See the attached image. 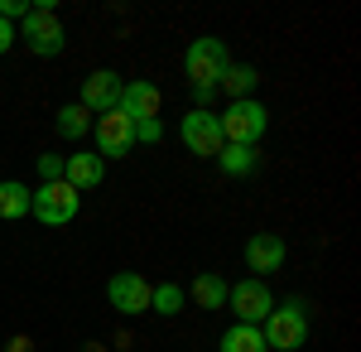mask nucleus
I'll use <instances>...</instances> for the list:
<instances>
[{"instance_id":"4","label":"nucleus","mask_w":361,"mask_h":352,"mask_svg":"<svg viewBox=\"0 0 361 352\" xmlns=\"http://www.w3.org/2000/svg\"><path fill=\"white\" fill-rule=\"evenodd\" d=\"M217 126H222V145H255V140L265 136L270 116H265V107L255 97H241V102H231L217 116Z\"/></svg>"},{"instance_id":"23","label":"nucleus","mask_w":361,"mask_h":352,"mask_svg":"<svg viewBox=\"0 0 361 352\" xmlns=\"http://www.w3.org/2000/svg\"><path fill=\"white\" fill-rule=\"evenodd\" d=\"M39 174H44V184L63 179V160H58V155H44V160H39Z\"/></svg>"},{"instance_id":"18","label":"nucleus","mask_w":361,"mask_h":352,"mask_svg":"<svg viewBox=\"0 0 361 352\" xmlns=\"http://www.w3.org/2000/svg\"><path fill=\"white\" fill-rule=\"evenodd\" d=\"M29 213V189L20 179H0V217H25Z\"/></svg>"},{"instance_id":"19","label":"nucleus","mask_w":361,"mask_h":352,"mask_svg":"<svg viewBox=\"0 0 361 352\" xmlns=\"http://www.w3.org/2000/svg\"><path fill=\"white\" fill-rule=\"evenodd\" d=\"M217 87H226V92H231V102H241V97H250V92H255V68H246V63H231Z\"/></svg>"},{"instance_id":"16","label":"nucleus","mask_w":361,"mask_h":352,"mask_svg":"<svg viewBox=\"0 0 361 352\" xmlns=\"http://www.w3.org/2000/svg\"><path fill=\"white\" fill-rule=\"evenodd\" d=\"M183 295H193L202 309H222L226 295H231V285H226L222 275H197L193 280V290H183Z\"/></svg>"},{"instance_id":"14","label":"nucleus","mask_w":361,"mask_h":352,"mask_svg":"<svg viewBox=\"0 0 361 352\" xmlns=\"http://www.w3.org/2000/svg\"><path fill=\"white\" fill-rule=\"evenodd\" d=\"M217 160H222L226 179H255V169H260V150H255V145H222Z\"/></svg>"},{"instance_id":"9","label":"nucleus","mask_w":361,"mask_h":352,"mask_svg":"<svg viewBox=\"0 0 361 352\" xmlns=\"http://www.w3.org/2000/svg\"><path fill=\"white\" fill-rule=\"evenodd\" d=\"M183 145L193 150V155H217L222 150V126H217V111L207 107H193L188 116H183Z\"/></svg>"},{"instance_id":"20","label":"nucleus","mask_w":361,"mask_h":352,"mask_svg":"<svg viewBox=\"0 0 361 352\" xmlns=\"http://www.w3.org/2000/svg\"><path fill=\"white\" fill-rule=\"evenodd\" d=\"M183 290H178V285H154V290H149V309H159V314H178V309H183Z\"/></svg>"},{"instance_id":"15","label":"nucleus","mask_w":361,"mask_h":352,"mask_svg":"<svg viewBox=\"0 0 361 352\" xmlns=\"http://www.w3.org/2000/svg\"><path fill=\"white\" fill-rule=\"evenodd\" d=\"M54 126H58V136H63V140H82L87 131H92V111H87L82 102H68V107L54 116Z\"/></svg>"},{"instance_id":"1","label":"nucleus","mask_w":361,"mask_h":352,"mask_svg":"<svg viewBox=\"0 0 361 352\" xmlns=\"http://www.w3.org/2000/svg\"><path fill=\"white\" fill-rule=\"evenodd\" d=\"M231 68V49H226L217 34H202L188 44V54H183V73L193 82V92H217V82L222 73Z\"/></svg>"},{"instance_id":"22","label":"nucleus","mask_w":361,"mask_h":352,"mask_svg":"<svg viewBox=\"0 0 361 352\" xmlns=\"http://www.w3.org/2000/svg\"><path fill=\"white\" fill-rule=\"evenodd\" d=\"M34 5H25V0H0V20H25Z\"/></svg>"},{"instance_id":"5","label":"nucleus","mask_w":361,"mask_h":352,"mask_svg":"<svg viewBox=\"0 0 361 352\" xmlns=\"http://www.w3.org/2000/svg\"><path fill=\"white\" fill-rule=\"evenodd\" d=\"M92 140H97L92 155H102V160H121V155L135 150V126H130V116H126L121 107L102 111V121L92 126Z\"/></svg>"},{"instance_id":"11","label":"nucleus","mask_w":361,"mask_h":352,"mask_svg":"<svg viewBox=\"0 0 361 352\" xmlns=\"http://www.w3.org/2000/svg\"><path fill=\"white\" fill-rule=\"evenodd\" d=\"M121 87L126 82L116 78V73H87V82H82V107L87 111H116L121 107Z\"/></svg>"},{"instance_id":"6","label":"nucleus","mask_w":361,"mask_h":352,"mask_svg":"<svg viewBox=\"0 0 361 352\" xmlns=\"http://www.w3.org/2000/svg\"><path fill=\"white\" fill-rule=\"evenodd\" d=\"M25 44L34 54H63V20L54 15V5L44 0V5H34L25 15Z\"/></svg>"},{"instance_id":"21","label":"nucleus","mask_w":361,"mask_h":352,"mask_svg":"<svg viewBox=\"0 0 361 352\" xmlns=\"http://www.w3.org/2000/svg\"><path fill=\"white\" fill-rule=\"evenodd\" d=\"M130 126H135V140H140V145H154V140L164 136V126H159V116H154V121H130Z\"/></svg>"},{"instance_id":"2","label":"nucleus","mask_w":361,"mask_h":352,"mask_svg":"<svg viewBox=\"0 0 361 352\" xmlns=\"http://www.w3.org/2000/svg\"><path fill=\"white\" fill-rule=\"evenodd\" d=\"M82 208V193L73 189L68 179H54V184H39V189L29 193V213L39 217L44 227H68L73 217Z\"/></svg>"},{"instance_id":"24","label":"nucleus","mask_w":361,"mask_h":352,"mask_svg":"<svg viewBox=\"0 0 361 352\" xmlns=\"http://www.w3.org/2000/svg\"><path fill=\"white\" fill-rule=\"evenodd\" d=\"M10 44H15V25H10V20H0V54H5Z\"/></svg>"},{"instance_id":"12","label":"nucleus","mask_w":361,"mask_h":352,"mask_svg":"<svg viewBox=\"0 0 361 352\" xmlns=\"http://www.w3.org/2000/svg\"><path fill=\"white\" fill-rule=\"evenodd\" d=\"M246 266L255 275H270L284 266V237H275V232H255L246 242Z\"/></svg>"},{"instance_id":"17","label":"nucleus","mask_w":361,"mask_h":352,"mask_svg":"<svg viewBox=\"0 0 361 352\" xmlns=\"http://www.w3.org/2000/svg\"><path fill=\"white\" fill-rule=\"evenodd\" d=\"M217 352H270V348H265L260 328L236 324V328H226V333H222V343H217Z\"/></svg>"},{"instance_id":"13","label":"nucleus","mask_w":361,"mask_h":352,"mask_svg":"<svg viewBox=\"0 0 361 352\" xmlns=\"http://www.w3.org/2000/svg\"><path fill=\"white\" fill-rule=\"evenodd\" d=\"M63 174H68V184L82 193V189H97L102 179H106V160L102 155H92V150H82V155H73V160L63 164Z\"/></svg>"},{"instance_id":"7","label":"nucleus","mask_w":361,"mask_h":352,"mask_svg":"<svg viewBox=\"0 0 361 352\" xmlns=\"http://www.w3.org/2000/svg\"><path fill=\"white\" fill-rule=\"evenodd\" d=\"M149 280L145 275H135V271H121V275H111L106 280V304H111L116 314H145L149 309Z\"/></svg>"},{"instance_id":"8","label":"nucleus","mask_w":361,"mask_h":352,"mask_svg":"<svg viewBox=\"0 0 361 352\" xmlns=\"http://www.w3.org/2000/svg\"><path fill=\"white\" fill-rule=\"evenodd\" d=\"M226 304L236 309V319L250 328H260L265 319H270V309H275V295L260 285V280H241V285H231V295H226Z\"/></svg>"},{"instance_id":"3","label":"nucleus","mask_w":361,"mask_h":352,"mask_svg":"<svg viewBox=\"0 0 361 352\" xmlns=\"http://www.w3.org/2000/svg\"><path fill=\"white\" fill-rule=\"evenodd\" d=\"M260 338H265V348H279V352H294L304 348L308 338V314L299 299H284V304H275L270 309V319L260 324Z\"/></svg>"},{"instance_id":"10","label":"nucleus","mask_w":361,"mask_h":352,"mask_svg":"<svg viewBox=\"0 0 361 352\" xmlns=\"http://www.w3.org/2000/svg\"><path fill=\"white\" fill-rule=\"evenodd\" d=\"M159 107H164V97H159V87L149 78H135V82L121 87V111H126L130 121H154Z\"/></svg>"}]
</instances>
